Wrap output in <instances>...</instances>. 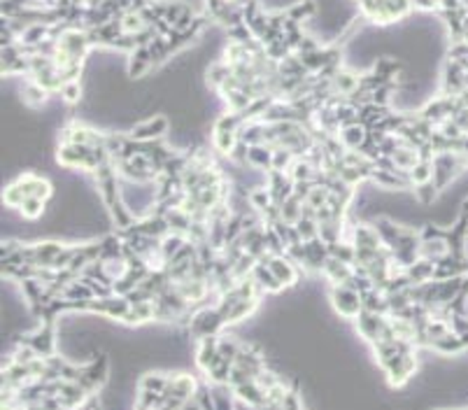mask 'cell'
<instances>
[{
	"label": "cell",
	"mask_w": 468,
	"mask_h": 410,
	"mask_svg": "<svg viewBox=\"0 0 468 410\" xmlns=\"http://www.w3.org/2000/svg\"><path fill=\"white\" fill-rule=\"evenodd\" d=\"M331 301H333V308H336L343 317H350V319L359 317L363 310L361 294H359L357 289H352V287H348V285H333L331 287Z\"/></svg>",
	"instance_id": "obj_1"
},
{
	"label": "cell",
	"mask_w": 468,
	"mask_h": 410,
	"mask_svg": "<svg viewBox=\"0 0 468 410\" xmlns=\"http://www.w3.org/2000/svg\"><path fill=\"white\" fill-rule=\"evenodd\" d=\"M165 128H168V121L163 117H156V119H150V121H145V124H140L138 128H133L131 138L138 140V143H154L156 138L163 136Z\"/></svg>",
	"instance_id": "obj_2"
}]
</instances>
